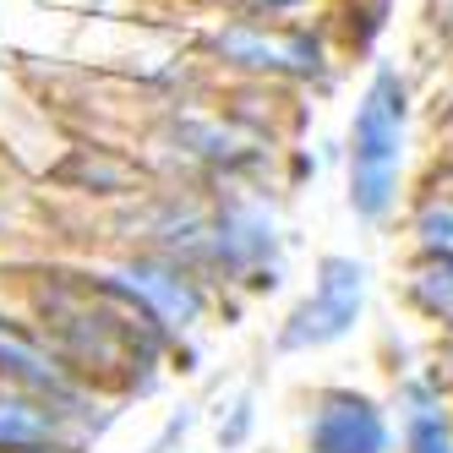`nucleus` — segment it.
Here are the masks:
<instances>
[{"mask_svg":"<svg viewBox=\"0 0 453 453\" xmlns=\"http://www.w3.org/2000/svg\"><path fill=\"white\" fill-rule=\"evenodd\" d=\"M0 377H12V382H22V388H34V394H50V399L66 394L60 372L44 361V355H34L27 344H17V339H0Z\"/></svg>","mask_w":453,"mask_h":453,"instance_id":"7","label":"nucleus"},{"mask_svg":"<svg viewBox=\"0 0 453 453\" xmlns=\"http://www.w3.org/2000/svg\"><path fill=\"white\" fill-rule=\"evenodd\" d=\"M410 453H453L448 426H442L437 410H415L410 415Z\"/></svg>","mask_w":453,"mask_h":453,"instance_id":"10","label":"nucleus"},{"mask_svg":"<svg viewBox=\"0 0 453 453\" xmlns=\"http://www.w3.org/2000/svg\"><path fill=\"white\" fill-rule=\"evenodd\" d=\"M257 12H284V6H301V0H251Z\"/></svg>","mask_w":453,"mask_h":453,"instance_id":"11","label":"nucleus"},{"mask_svg":"<svg viewBox=\"0 0 453 453\" xmlns=\"http://www.w3.org/2000/svg\"><path fill=\"white\" fill-rule=\"evenodd\" d=\"M361 289H366L361 263H349V257H328V263H322L317 289H311V301H306L296 317H289V328H284V349L328 344V339L349 334L355 311H361Z\"/></svg>","mask_w":453,"mask_h":453,"instance_id":"2","label":"nucleus"},{"mask_svg":"<svg viewBox=\"0 0 453 453\" xmlns=\"http://www.w3.org/2000/svg\"><path fill=\"white\" fill-rule=\"evenodd\" d=\"M399 153H404V82L382 72L366 93V104L355 110L349 132V203L355 213L382 219L394 203L399 180Z\"/></svg>","mask_w":453,"mask_h":453,"instance_id":"1","label":"nucleus"},{"mask_svg":"<svg viewBox=\"0 0 453 453\" xmlns=\"http://www.w3.org/2000/svg\"><path fill=\"white\" fill-rule=\"evenodd\" d=\"M415 235H420V246H426V251L453 257V203H432L426 213L415 219Z\"/></svg>","mask_w":453,"mask_h":453,"instance_id":"9","label":"nucleus"},{"mask_svg":"<svg viewBox=\"0 0 453 453\" xmlns=\"http://www.w3.org/2000/svg\"><path fill=\"white\" fill-rule=\"evenodd\" d=\"M388 426L372 399L361 394H322L311 415V453H382Z\"/></svg>","mask_w":453,"mask_h":453,"instance_id":"3","label":"nucleus"},{"mask_svg":"<svg viewBox=\"0 0 453 453\" xmlns=\"http://www.w3.org/2000/svg\"><path fill=\"white\" fill-rule=\"evenodd\" d=\"M60 442V415L27 394H0V453H50Z\"/></svg>","mask_w":453,"mask_h":453,"instance_id":"5","label":"nucleus"},{"mask_svg":"<svg viewBox=\"0 0 453 453\" xmlns=\"http://www.w3.org/2000/svg\"><path fill=\"white\" fill-rule=\"evenodd\" d=\"M219 50L241 66H268V72H317V44L311 39H263L251 27H230Z\"/></svg>","mask_w":453,"mask_h":453,"instance_id":"6","label":"nucleus"},{"mask_svg":"<svg viewBox=\"0 0 453 453\" xmlns=\"http://www.w3.org/2000/svg\"><path fill=\"white\" fill-rule=\"evenodd\" d=\"M415 301L426 311H437V317H453V257H442L432 273L415 279Z\"/></svg>","mask_w":453,"mask_h":453,"instance_id":"8","label":"nucleus"},{"mask_svg":"<svg viewBox=\"0 0 453 453\" xmlns=\"http://www.w3.org/2000/svg\"><path fill=\"white\" fill-rule=\"evenodd\" d=\"M120 284L132 289L137 301H148L158 311V322H170V328H186L191 317L203 311V296L191 289L175 268H153V263H137L132 273H120Z\"/></svg>","mask_w":453,"mask_h":453,"instance_id":"4","label":"nucleus"}]
</instances>
